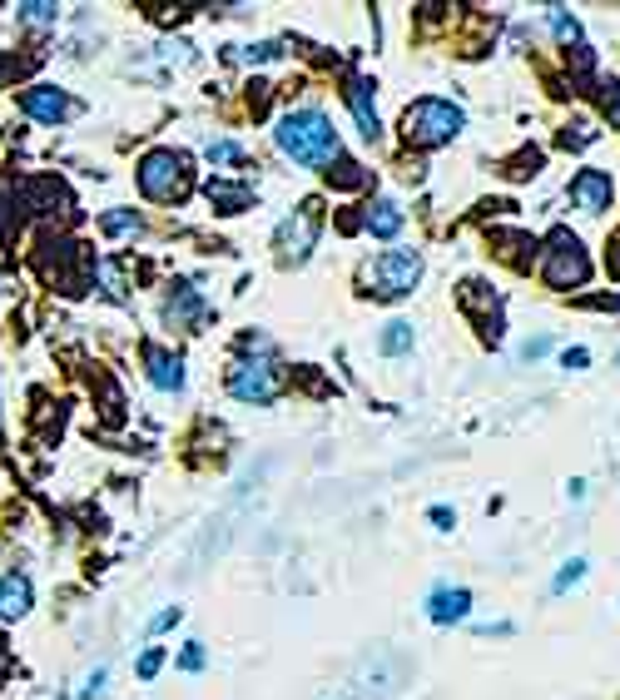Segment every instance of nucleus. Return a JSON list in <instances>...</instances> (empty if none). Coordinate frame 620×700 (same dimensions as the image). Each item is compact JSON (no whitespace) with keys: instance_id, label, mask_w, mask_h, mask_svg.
<instances>
[{"instance_id":"18","label":"nucleus","mask_w":620,"mask_h":700,"mask_svg":"<svg viewBox=\"0 0 620 700\" xmlns=\"http://www.w3.org/2000/svg\"><path fill=\"white\" fill-rule=\"evenodd\" d=\"M15 15H20L25 25H55V20H60V5H50V0H25V5H15Z\"/></svg>"},{"instance_id":"2","label":"nucleus","mask_w":620,"mask_h":700,"mask_svg":"<svg viewBox=\"0 0 620 700\" xmlns=\"http://www.w3.org/2000/svg\"><path fill=\"white\" fill-rule=\"evenodd\" d=\"M462 130H467V115H462L452 100H417V105H407V115H402V135H407V144H417V149L452 144Z\"/></svg>"},{"instance_id":"31","label":"nucleus","mask_w":620,"mask_h":700,"mask_svg":"<svg viewBox=\"0 0 620 700\" xmlns=\"http://www.w3.org/2000/svg\"><path fill=\"white\" fill-rule=\"evenodd\" d=\"M546 348H551V338H531V343L521 348V358H526V363H536V358H546Z\"/></svg>"},{"instance_id":"10","label":"nucleus","mask_w":620,"mask_h":700,"mask_svg":"<svg viewBox=\"0 0 620 700\" xmlns=\"http://www.w3.org/2000/svg\"><path fill=\"white\" fill-rule=\"evenodd\" d=\"M467 611H472V591L467 586H437L427 596V616L437 626H457V621H467Z\"/></svg>"},{"instance_id":"30","label":"nucleus","mask_w":620,"mask_h":700,"mask_svg":"<svg viewBox=\"0 0 620 700\" xmlns=\"http://www.w3.org/2000/svg\"><path fill=\"white\" fill-rule=\"evenodd\" d=\"M561 363H566L571 373H581V368L591 363V353H586V348H566V353H561Z\"/></svg>"},{"instance_id":"25","label":"nucleus","mask_w":620,"mask_h":700,"mask_svg":"<svg viewBox=\"0 0 620 700\" xmlns=\"http://www.w3.org/2000/svg\"><path fill=\"white\" fill-rule=\"evenodd\" d=\"M328 179H338V184H343V189H358V184H363V179H368V174H363V169H358V164H353V159H338V174H328Z\"/></svg>"},{"instance_id":"21","label":"nucleus","mask_w":620,"mask_h":700,"mask_svg":"<svg viewBox=\"0 0 620 700\" xmlns=\"http://www.w3.org/2000/svg\"><path fill=\"white\" fill-rule=\"evenodd\" d=\"M551 30H556V40H561V45H576V40H581V25H576V15H566L561 5H551Z\"/></svg>"},{"instance_id":"4","label":"nucleus","mask_w":620,"mask_h":700,"mask_svg":"<svg viewBox=\"0 0 620 700\" xmlns=\"http://www.w3.org/2000/svg\"><path fill=\"white\" fill-rule=\"evenodd\" d=\"M368 283L377 298H407L422 283V254L417 249H387V254H377L368 269Z\"/></svg>"},{"instance_id":"26","label":"nucleus","mask_w":620,"mask_h":700,"mask_svg":"<svg viewBox=\"0 0 620 700\" xmlns=\"http://www.w3.org/2000/svg\"><path fill=\"white\" fill-rule=\"evenodd\" d=\"M179 671H204V646H199V641H189V646L179 651Z\"/></svg>"},{"instance_id":"19","label":"nucleus","mask_w":620,"mask_h":700,"mask_svg":"<svg viewBox=\"0 0 620 700\" xmlns=\"http://www.w3.org/2000/svg\"><path fill=\"white\" fill-rule=\"evenodd\" d=\"M100 229H105L110 239H124V234H139V214H134V209H115V214H105V219H100Z\"/></svg>"},{"instance_id":"12","label":"nucleus","mask_w":620,"mask_h":700,"mask_svg":"<svg viewBox=\"0 0 620 700\" xmlns=\"http://www.w3.org/2000/svg\"><path fill=\"white\" fill-rule=\"evenodd\" d=\"M30 601H35L30 576H25V571H5V576H0V621L30 616Z\"/></svg>"},{"instance_id":"11","label":"nucleus","mask_w":620,"mask_h":700,"mask_svg":"<svg viewBox=\"0 0 620 700\" xmlns=\"http://www.w3.org/2000/svg\"><path fill=\"white\" fill-rule=\"evenodd\" d=\"M144 363H149V383L159 388V393H179L184 388V358L179 353H169V348H144Z\"/></svg>"},{"instance_id":"32","label":"nucleus","mask_w":620,"mask_h":700,"mask_svg":"<svg viewBox=\"0 0 620 700\" xmlns=\"http://www.w3.org/2000/svg\"><path fill=\"white\" fill-rule=\"evenodd\" d=\"M432 522H437L442 532H452V527H457V512H452V507H432Z\"/></svg>"},{"instance_id":"6","label":"nucleus","mask_w":620,"mask_h":700,"mask_svg":"<svg viewBox=\"0 0 620 700\" xmlns=\"http://www.w3.org/2000/svg\"><path fill=\"white\" fill-rule=\"evenodd\" d=\"M229 393L244 398V403H273L283 393V363L273 353L263 358H248V363H234L229 373Z\"/></svg>"},{"instance_id":"23","label":"nucleus","mask_w":620,"mask_h":700,"mask_svg":"<svg viewBox=\"0 0 620 700\" xmlns=\"http://www.w3.org/2000/svg\"><path fill=\"white\" fill-rule=\"evenodd\" d=\"M159 666H164V651H159V646H149V651L134 661V676H139V681H154V676H159Z\"/></svg>"},{"instance_id":"24","label":"nucleus","mask_w":620,"mask_h":700,"mask_svg":"<svg viewBox=\"0 0 620 700\" xmlns=\"http://www.w3.org/2000/svg\"><path fill=\"white\" fill-rule=\"evenodd\" d=\"M209 159H214V164H244V149L234 140H214L209 144Z\"/></svg>"},{"instance_id":"8","label":"nucleus","mask_w":620,"mask_h":700,"mask_svg":"<svg viewBox=\"0 0 620 700\" xmlns=\"http://www.w3.org/2000/svg\"><path fill=\"white\" fill-rule=\"evenodd\" d=\"M20 110L30 120H40V125H60V120L75 115V100L65 90H55V85H30V90H20Z\"/></svg>"},{"instance_id":"13","label":"nucleus","mask_w":620,"mask_h":700,"mask_svg":"<svg viewBox=\"0 0 620 700\" xmlns=\"http://www.w3.org/2000/svg\"><path fill=\"white\" fill-rule=\"evenodd\" d=\"M343 100H348V110H353V120H358L363 140H372V144L382 140V125H377V105H372V85H368V80H348Z\"/></svg>"},{"instance_id":"27","label":"nucleus","mask_w":620,"mask_h":700,"mask_svg":"<svg viewBox=\"0 0 620 700\" xmlns=\"http://www.w3.org/2000/svg\"><path fill=\"white\" fill-rule=\"evenodd\" d=\"M239 60H248V65H268V60H278V45H248V50H239Z\"/></svg>"},{"instance_id":"9","label":"nucleus","mask_w":620,"mask_h":700,"mask_svg":"<svg viewBox=\"0 0 620 700\" xmlns=\"http://www.w3.org/2000/svg\"><path fill=\"white\" fill-rule=\"evenodd\" d=\"M611 199H616V184H611L606 169H581V174L571 179V204H576L581 214H606Z\"/></svg>"},{"instance_id":"7","label":"nucleus","mask_w":620,"mask_h":700,"mask_svg":"<svg viewBox=\"0 0 620 700\" xmlns=\"http://www.w3.org/2000/svg\"><path fill=\"white\" fill-rule=\"evenodd\" d=\"M318 224H323L318 204H303L298 214H288V219L278 224V234H273L278 259H283V264H303V259L313 254V244H318Z\"/></svg>"},{"instance_id":"3","label":"nucleus","mask_w":620,"mask_h":700,"mask_svg":"<svg viewBox=\"0 0 620 700\" xmlns=\"http://www.w3.org/2000/svg\"><path fill=\"white\" fill-rule=\"evenodd\" d=\"M189 184H194L189 154H179V149H149V154L139 159V189H144V199H154V204H179V199L189 194Z\"/></svg>"},{"instance_id":"15","label":"nucleus","mask_w":620,"mask_h":700,"mask_svg":"<svg viewBox=\"0 0 620 700\" xmlns=\"http://www.w3.org/2000/svg\"><path fill=\"white\" fill-rule=\"evenodd\" d=\"M164 318H169V323H199V318H204V298H199L189 283H174V293L164 298Z\"/></svg>"},{"instance_id":"17","label":"nucleus","mask_w":620,"mask_h":700,"mask_svg":"<svg viewBox=\"0 0 620 700\" xmlns=\"http://www.w3.org/2000/svg\"><path fill=\"white\" fill-rule=\"evenodd\" d=\"M363 224H368V234H377V239H392V234L402 229V209H397L392 199H377Z\"/></svg>"},{"instance_id":"28","label":"nucleus","mask_w":620,"mask_h":700,"mask_svg":"<svg viewBox=\"0 0 620 700\" xmlns=\"http://www.w3.org/2000/svg\"><path fill=\"white\" fill-rule=\"evenodd\" d=\"M179 621H184V611H179V606H169V611H159V616L149 621V631L159 636V631H169V626H179Z\"/></svg>"},{"instance_id":"29","label":"nucleus","mask_w":620,"mask_h":700,"mask_svg":"<svg viewBox=\"0 0 620 700\" xmlns=\"http://www.w3.org/2000/svg\"><path fill=\"white\" fill-rule=\"evenodd\" d=\"M100 691H105V666H95V671H90V681L80 686V696H85V700H95Z\"/></svg>"},{"instance_id":"1","label":"nucleus","mask_w":620,"mask_h":700,"mask_svg":"<svg viewBox=\"0 0 620 700\" xmlns=\"http://www.w3.org/2000/svg\"><path fill=\"white\" fill-rule=\"evenodd\" d=\"M273 140H278V149H283L293 164H303V169H318V164L343 159V140H338L333 120H328L323 110H313V105L288 110V115L278 120Z\"/></svg>"},{"instance_id":"20","label":"nucleus","mask_w":620,"mask_h":700,"mask_svg":"<svg viewBox=\"0 0 620 700\" xmlns=\"http://www.w3.org/2000/svg\"><path fill=\"white\" fill-rule=\"evenodd\" d=\"M581 576H586V557H571L561 571H556V581H551V596H561V591H571V586H581Z\"/></svg>"},{"instance_id":"22","label":"nucleus","mask_w":620,"mask_h":700,"mask_svg":"<svg viewBox=\"0 0 620 700\" xmlns=\"http://www.w3.org/2000/svg\"><path fill=\"white\" fill-rule=\"evenodd\" d=\"M601 110H606L611 130H620V80H606V85H601Z\"/></svg>"},{"instance_id":"16","label":"nucleus","mask_w":620,"mask_h":700,"mask_svg":"<svg viewBox=\"0 0 620 700\" xmlns=\"http://www.w3.org/2000/svg\"><path fill=\"white\" fill-rule=\"evenodd\" d=\"M377 353H382V358H402V353H412V323L392 318V323L377 333Z\"/></svg>"},{"instance_id":"5","label":"nucleus","mask_w":620,"mask_h":700,"mask_svg":"<svg viewBox=\"0 0 620 700\" xmlns=\"http://www.w3.org/2000/svg\"><path fill=\"white\" fill-rule=\"evenodd\" d=\"M541 279L551 288H581L591 279V254L576 234H551V249H546V264H541Z\"/></svg>"},{"instance_id":"14","label":"nucleus","mask_w":620,"mask_h":700,"mask_svg":"<svg viewBox=\"0 0 620 700\" xmlns=\"http://www.w3.org/2000/svg\"><path fill=\"white\" fill-rule=\"evenodd\" d=\"M204 194H209V204L219 214H244V209H253V189L239 184V179H209Z\"/></svg>"}]
</instances>
